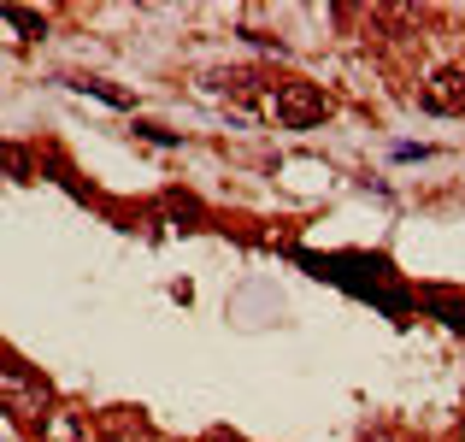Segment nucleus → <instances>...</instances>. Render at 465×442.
<instances>
[{
    "mask_svg": "<svg viewBox=\"0 0 465 442\" xmlns=\"http://www.w3.org/2000/svg\"><path fill=\"white\" fill-rule=\"evenodd\" d=\"M54 407V384L36 366H24L18 354H0V413L36 430V419Z\"/></svg>",
    "mask_w": 465,
    "mask_h": 442,
    "instance_id": "nucleus-1",
    "label": "nucleus"
},
{
    "mask_svg": "<svg viewBox=\"0 0 465 442\" xmlns=\"http://www.w3.org/2000/svg\"><path fill=\"white\" fill-rule=\"evenodd\" d=\"M325 113H330L325 89L307 83V77H289V83H271L266 89V118H277L283 130H312Z\"/></svg>",
    "mask_w": 465,
    "mask_h": 442,
    "instance_id": "nucleus-2",
    "label": "nucleus"
},
{
    "mask_svg": "<svg viewBox=\"0 0 465 442\" xmlns=\"http://www.w3.org/2000/svg\"><path fill=\"white\" fill-rule=\"evenodd\" d=\"M30 437L36 442H95V419H89L83 407H71V401H54V407L36 419Z\"/></svg>",
    "mask_w": 465,
    "mask_h": 442,
    "instance_id": "nucleus-3",
    "label": "nucleus"
},
{
    "mask_svg": "<svg viewBox=\"0 0 465 442\" xmlns=\"http://www.w3.org/2000/svg\"><path fill=\"white\" fill-rule=\"evenodd\" d=\"M95 442H154V430L141 407H106L95 413Z\"/></svg>",
    "mask_w": 465,
    "mask_h": 442,
    "instance_id": "nucleus-4",
    "label": "nucleus"
},
{
    "mask_svg": "<svg viewBox=\"0 0 465 442\" xmlns=\"http://www.w3.org/2000/svg\"><path fill=\"white\" fill-rule=\"evenodd\" d=\"M418 106L424 113H465V72L460 65H448V72L430 77V83L418 89Z\"/></svg>",
    "mask_w": 465,
    "mask_h": 442,
    "instance_id": "nucleus-5",
    "label": "nucleus"
},
{
    "mask_svg": "<svg viewBox=\"0 0 465 442\" xmlns=\"http://www.w3.org/2000/svg\"><path fill=\"white\" fill-rule=\"evenodd\" d=\"M424 307H430L448 330H460V336H465V301L453 295V289H424Z\"/></svg>",
    "mask_w": 465,
    "mask_h": 442,
    "instance_id": "nucleus-6",
    "label": "nucleus"
},
{
    "mask_svg": "<svg viewBox=\"0 0 465 442\" xmlns=\"http://www.w3.org/2000/svg\"><path fill=\"white\" fill-rule=\"evenodd\" d=\"M0 177H36V159H30V148H18V142H0Z\"/></svg>",
    "mask_w": 465,
    "mask_h": 442,
    "instance_id": "nucleus-7",
    "label": "nucleus"
},
{
    "mask_svg": "<svg viewBox=\"0 0 465 442\" xmlns=\"http://www.w3.org/2000/svg\"><path fill=\"white\" fill-rule=\"evenodd\" d=\"M0 18L13 30H24V36H42V13H30V6H0Z\"/></svg>",
    "mask_w": 465,
    "mask_h": 442,
    "instance_id": "nucleus-8",
    "label": "nucleus"
},
{
    "mask_svg": "<svg viewBox=\"0 0 465 442\" xmlns=\"http://www.w3.org/2000/svg\"><path fill=\"white\" fill-rule=\"evenodd\" d=\"M71 89H83V95L106 100V106H124V95H118V89H106V83H71Z\"/></svg>",
    "mask_w": 465,
    "mask_h": 442,
    "instance_id": "nucleus-9",
    "label": "nucleus"
},
{
    "mask_svg": "<svg viewBox=\"0 0 465 442\" xmlns=\"http://www.w3.org/2000/svg\"><path fill=\"white\" fill-rule=\"evenodd\" d=\"M141 136H148V142H159V148H177V136H171V130H159V124H136Z\"/></svg>",
    "mask_w": 465,
    "mask_h": 442,
    "instance_id": "nucleus-10",
    "label": "nucleus"
},
{
    "mask_svg": "<svg viewBox=\"0 0 465 442\" xmlns=\"http://www.w3.org/2000/svg\"><path fill=\"white\" fill-rule=\"evenodd\" d=\"M395 159H430V148H418V142H401V148H395Z\"/></svg>",
    "mask_w": 465,
    "mask_h": 442,
    "instance_id": "nucleus-11",
    "label": "nucleus"
},
{
    "mask_svg": "<svg viewBox=\"0 0 465 442\" xmlns=\"http://www.w3.org/2000/svg\"><path fill=\"white\" fill-rule=\"evenodd\" d=\"M207 442H236V437H224V430H212V437H207Z\"/></svg>",
    "mask_w": 465,
    "mask_h": 442,
    "instance_id": "nucleus-12",
    "label": "nucleus"
},
{
    "mask_svg": "<svg viewBox=\"0 0 465 442\" xmlns=\"http://www.w3.org/2000/svg\"><path fill=\"white\" fill-rule=\"evenodd\" d=\"M453 442H465V425H460V437H453Z\"/></svg>",
    "mask_w": 465,
    "mask_h": 442,
    "instance_id": "nucleus-13",
    "label": "nucleus"
}]
</instances>
